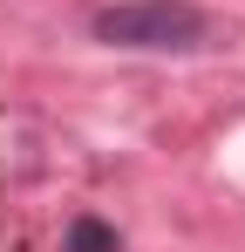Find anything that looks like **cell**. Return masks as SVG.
<instances>
[{"label": "cell", "mask_w": 245, "mask_h": 252, "mask_svg": "<svg viewBox=\"0 0 245 252\" xmlns=\"http://www.w3.org/2000/svg\"><path fill=\"white\" fill-rule=\"evenodd\" d=\"M95 41L129 55H184L211 41V14L198 0H116L95 14Z\"/></svg>", "instance_id": "6da1fadb"}, {"label": "cell", "mask_w": 245, "mask_h": 252, "mask_svg": "<svg viewBox=\"0 0 245 252\" xmlns=\"http://www.w3.org/2000/svg\"><path fill=\"white\" fill-rule=\"evenodd\" d=\"M68 252H122V239H116V225H102V218L82 211L75 225H68Z\"/></svg>", "instance_id": "7a4b0ae2"}]
</instances>
